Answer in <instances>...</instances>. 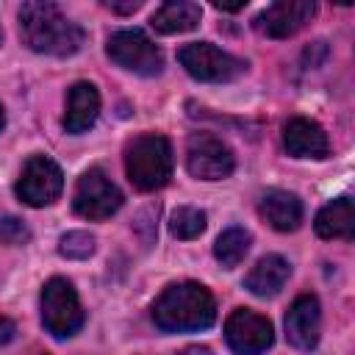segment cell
Wrapping results in <instances>:
<instances>
[{
    "label": "cell",
    "mask_w": 355,
    "mask_h": 355,
    "mask_svg": "<svg viewBox=\"0 0 355 355\" xmlns=\"http://www.w3.org/2000/svg\"><path fill=\"white\" fill-rule=\"evenodd\" d=\"M178 61L191 78L205 80V83H227V80L239 78L247 69V64L241 58L219 50L211 42H189V44H183L178 50Z\"/></svg>",
    "instance_id": "obj_6"
},
{
    "label": "cell",
    "mask_w": 355,
    "mask_h": 355,
    "mask_svg": "<svg viewBox=\"0 0 355 355\" xmlns=\"http://www.w3.org/2000/svg\"><path fill=\"white\" fill-rule=\"evenodd\" d=\"M72 208L78 216L100 222L108 219L111 214H116L122 208V191L116 189V183L103 172V169H89L80 175L75 194H72Z\"/></svg>",
    "instance_id": "obj_7"
},
{
    "label": "cell",
    "mask_w": 355,
    "mask_h": 355,
    "mask_svg": "<svg viewBox=\"0 0 355 355\" xmlns=\"http://www.w3.org/2000/svg\"><path fill=\"white\" fill-rule=\"evenodd\" d=\"M247 3L241 0V3H214V8H219V11H241Z\"/></svg>",
    "instance_id": "obj_25"
},
{
    "label": "cell",
    "mask_w": 355,
    "mask_h": 355,
    "mask_svg": "<svg viewBox=\"0 0 355 355\" xmlns=\"http://www.w3.org/2000/svg\"><path fill=\"white\" fill-rule=\"evenodd\" d=\"M180 355H211V349L208 347H186Z\"/></svg>",
    "instance_id": "obj_26"
},
{
    "label": "cell",
    "mask_w": 355,
    "mask_h": 355,
    "mask_svg": "<svg viewBox=\"0 0 355 355\" xmlns=\"http://www.w3.org/2000/svg\"><path fill=\"white\" fill-rule=\"evenodd\" d=\"M42 324L55 338H69L83 327V308L67 277H50L42 286Z\"/></svg>",
    "instance_id": "obj_4"
},
{
    "label": "cell",
    "mask_w": 355,
    "mask_h": 355,
    "mask_svg": "<svg viewBox=\"0 0 355 355\" xmlns=\"http://www.w3.org/2000/svg\"><path fill=\"white\" fill-rule=\"evenodd\" d=\"M125 172L133 189L155 191L172 178V144L161 133H141L125 147Z\"/></svg>",
    "instance_id": "obj_3"
},
{
    "label": "cell",
    "mask_w": 355,
    "mask_h": 355,
    "mask_svg": "<svg viewBox=\"0 0 355 355\" xmlns=\"http://www.w3.org/2000/svg\"><path fill=\"white\" fill-rule=\"evenodd\" d=\"M0 44H3V31H0Z\"/></svg>",
    "instance_id": "obj_28"
},
{
    "label": "cell",
    "mask_w": 355,
    "mask_h": 355,
    "mask_svg": "<svg viewBox=\"0 0 355 355\" xmlns=\"http://www.w3.org/2000/svg\"><path fill=\"white\" fill-rule=\"evenodd\" d=\"M105 8L116 11V14H133L141 8V0H130V3H105Z\"/></svg>",
    "instance_id": "obj_23"
},
{
    "label": "cell",
    "mask_w": 355,
    "mask_h": 355,
    "mask_svg": "<svg viewBox=\"0 0 355 355\" xmlns=\"http://www.w3.org/2000/svg\"><path fill=\"white\" fill-rule=\"evenodd\" d=\"M61 189H64L61 166L47 155H31L17 178V186H14L17 197L31 208H44V205L55 202Z\"/></svg>",
    "instance_id": "obj_8"
},
{
    "label": "cell",
    "mask_w": 355,
    "mask_h": 355,
    "mask_svg": "<svg viewBox=\"0 0 355 355\" xmlns=\"http://www.w3.org/2000/svg\"><path fill=\"white\" fill-rule=\"evenodd\" d=\"M186 169L197 180H222L236 169V155L219 136L191 133L186 144Z\"/></svg>",
    "instance_id": "obj_9"
},
{
    "label": "cell",
    "mask_w": 355,
    "mask_h": 355,
    "mask_svg": "<svg viewBox=\"0 0 355 355\" xmlns=\"http://www.w3.org/2000/svg\"><path fill=\"white\" fill-rule=\"evenodd\" d=\"M153 322L164 333L205 330L216 322V302L202 283H172L153 302Z\"/></svg>",
    "instance_id": "obj_2"
},
{
    "label": "cell",
    "mask_w": 355,
    "mask_h": 355,
    "mask_svg": "<svg viewBox=\"0 0 355 355\" xmlns=\"http://www.w3.org/2000/svg\"><path fill=\"white\" fill-rule=\"evenodd\" d=\"M291 275V266L283 255H263L244 277V288L255 297H275Z\"/></svg>",
    "instance_id": "obj_16"
},
{
    "label": "cell",
    "mask_w": 355,
    "mask_h": 355,
    "mask_svg": "<svg viewBox=\"0 0 355 355\" xmlns=\"http://www.w3.org/2000/svg\"><path fill=\"white\" fill-rule=\"evenodd\" d=\"M316 14V3L313 0H280L266 6L258 17H255V31L269 36V39H288L294 36L305 22H311V17Z\"/></svg>",
    "instance_id": "obj_11"
},
{
    "label": "cell",
    "mask_w": 355,
    "mask_h": 355,
    "mask_svg": "<svg viewBox=\"0 0 355 355\" xmlns=\"http://www.w3.org/2000/svg\"><path fill=\"white\" fill-rule=\"evenodd\" d=\"M3 125H6V116H3V105H0V130H3Z\"/></svg>",
    "instance_id": "obj_27"
},
{
    "label": "cell",
    "mask_w": 355,
    "mask_h": 355,
    "mask_svg": "<svg viewBox=\"0 0 355 355\" xmlns=\"http://www.w3.org/2000/svg\"><path fill=\"white\" fill-rule=\"evenodd\" d=\"M58 252L69 261H83L94 252V236L86 233V230H69L61 236L58 241Z\"/></svg>",
    "instance_id": "obj_21"
},
{
    "label": "cell",
    "mask_w": 355,
    "mask_h": 355,
    "mask_svg": "<svg viewBox=\"0 0 355 355\" xmlns=\"http://www.w3.org/2000/svg\"><path fill=\"white\" fill-rule=\"evenodd\" d=\"M202 230H205V214L200 208L180 205V208L172 211V216H169V233L175 239L189 241V239H197Z\"/></svg>",
    "instance_id": "obj_20"
},
{
    "label": "cell",
    "mask_w": 355,
    "mask_h": 355,
    "mask_svg": "<svg viewBox=\"0 0 355 355\" xmlns=\"http://www.w3.org/2000/svg\"><path fill=\"white\" fill-rule=\"evenodd\" d=\"M100 114V92L89 80L72 83L67 94V114H64V128L67 133H83L97 122Z\"/></svg>",
    "instance_id": "obj_14"
},
{
    "label": "cell",
    "mask_w": 355,
    "mask_h": 355,
    "mask_svg": "<svg viewBox=\"0 0 355 355\" xmlns=\"http://www.w3.org/2000/svg\"><path fill=\"white\" fill-rule=\"evenodd\" d=\"M250 244H252V236L244 227H227L214 241V255L225 269H233L244 261V255L250 252Z\"/></svg>",
    "instance_id": "obj_19"
},
{
    "label": "cell",
    "mask_w": 355,
    "mask_h": 355,
    "mask_svg": "<svg viewBox=\"0 0 355 355\" xmlns=\"http://www.w3.org/2000/svg\"><path fill=\"white\" fill-rule=\"evenodd\" d=\"M286 338L297 349H313L322 333V308L313 294H300L286 313Z\"/></svg>",
    "instance_id": "obj_12"
},
{
    "label": "cell",
    "mask_w": 355,
    "mask_h": 355,
    "mask_svg": "<svg viewBox=\"0 0 355 355\" xmlns=\"http://www.w3.org/2000/svg\"><path fill=\"white\" fill-rule=\"evenodd\" d=\"M14 333H17L14 322H11V319H6V316H0V344H8V341L14 338Z\"/></svg>",
    "instance_id": "obj_24"
},
{
    "label": "cell",
    "mask_w": 355,
    "mask_h": 355,
    "mask_svg": "<svg viewBox=\"0 0 355 355\" xmlns=\"http://www.w3.org/2000/svg\"><path fill=\"white\" fill-rule=\"evenodd\" d=\"M316 236L322 239H352L355 236V205L349 197H338L333 202H327L316 219H313Z\"/></svg>",
    "instance_id": "obj_17"
},
{
    "label": "cell",
    "mask_w": 355,
    "mask_h": 355,
    "mask_svg": "<svg viewBox=\"0 0 355 355\" xmlns=\"http://www.w3.org/2000/svg\"><path fill=\"white\" fill-rule=\"evenodd\" d=\"M105 53L116 67H122L128 72H136V75H144V78H153L164 69L161 50L139 28H125V31L111 33L108 44H105Z\"/></svg>",
    "instance_id": "obj_5"
},
{
    "label": "cell",
    "mask_w": 355,
    "mask_h": 355,
    "mask_svg": "<svg viewBox=\"0 0 355 355\" xmlns=\"http://www.w3.org/2000/svg\"><path fill=\"white\" fill-rule=\"evenodd\" d=\"M225 341L236 355H261L272 347L275 330L263 313L250 308H236L225 319Z\"/></svg>",
    "instance_id": "obj_10"
},
{
    "label": "cell",
    "mask_w": 355,
    "mask_h": 355,
    "mask_svg": "<svg viewBox=\"0 0 355 355\" xmlns=\"http://www.w3.org/2000/svg\"><path fill=\"white\" fill-rule=\"evenodd\" d=\"M258 211L269 222V227H275L280 233H291L302 222V202H300V197L291 194V191H283V189H269L261 197Z\"/></svg>",
    "instance_id": "obj_15"
},
{
    "label": "cell",
    "mask_w": 355,
    "mask_h": 355,
    "mask_svg": "<svg viewBox=\"0 0 355 355\" xmlns=\"http://www.w3.org/2000/svg\"><path fill=\"white\" fill-rule=\"evenodd\" d=\"M31 239V230L22 225L17 216H3L0 219V241L3 244H25Z\"/></svg>",
    "instance_id": "obj_22"
},
{
    "label": "cell",
    "mask_w": 355,
    "mask_h": 355,
    "mask_svg": "<svg viewBox=\"0 0 355 355\" xmlns=\"http://www.w3.org/2000/svg\"><path fill=\"white\" fill-rule=\"evenodd\" d=\"M283 147L294 158H324L327 155V133L319 122L294 116L283 125Z\"/></svg>",
    "instance_id": "obj_13"
},
{
    "label": "cell",
    "mask_w": 355,
    "mask_h": 355,
    "mask_svg": "<svg viewBox=\"0 0 355 355\" xmlns=\"http://www.w3.org/2000/svg\"><path fill=\"white\" fill-rule=\"evenodd\" d=\"M202 17V8L197 3H189V0H172V3H164L153 11L150 17V25L153 31L169 36V33H186V31H194L197 22Z\"/></svg>",
    "instance_id": "obj_18"
},
{
    "label": "cell",
    "mask_w": 355,
    "mask_h": 355,
    "mask_svg": "<svg viewBox=\"0 0 355 355\" xmlns=\"http://www.w3.org/2000/svg\"><path fill=\"white\" fill-rule=\"evenodd\" d=\"M19 39L28 50L44 55H72L83 44V28L75 25L55 3L28 0L19 8Z\"/></svg>",
    "instance_id": "obj_1"
}]
</instances>
